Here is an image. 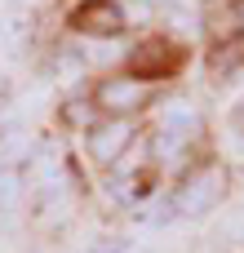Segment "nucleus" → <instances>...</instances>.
Returning <instances> with one entry per match:
<instances>
[{"mask_svg": "<svg viewBox=\"0 0 244 253\" xmlns=\"http://www.w3.org/2000/svg\"><path fill=\"white\" fill-rule=\"evenodd\" d=\"M222 187H227V173L209 165V169H200V173L178 191V209H182V213H209V209L222 200Z\"/></svg>", "mask_w": 244, "mask_h": 253, "instance_id": "f257e3e1", "label": "nucleus"}, {"mask_svg": "<svg viewBox=\"0 0 244 253\" xmlns=\"http://www.w3.org/2000/svg\"><path fill=\"white\" fill-rule=\"evenodd\" d=\"M173 62H178V53H173L164 40H147V44L133 53V67H138V71H142V67H151V71H169Z\"/></svg>", "mask_w": 244, "mask_h": 253, "instance_id": "423d86ee", "label": "nucleus"}, {"mask_svg": "<svg viewBox=\"0 0 244 253\" xmlns=\"http://www.w3.org/2000/svg\"><path fill=\"white\" fill-rule=\"evenodd\" d=\"M76 27L89 31V36H111V31L120 27V9L107 4V0H93V4H84V9L76 13Z\"/></svg>", "mask_w": 244, "mask_h": 253, "instance_id": "20e7f679", "label": "nucleus"}, {"mask_svg": "<svg viewBox=\"0 0 244 253\" xmlns=\"http://www.w3.org/2000/svg\"><path fill=\"white\" fill-rule=\"evenodd\" d=\"M98 102H102L107 111L124 116V111H133V107H142V102H147V84H142V80H102Z\"/></svg>", "mask_w": 244, "mask_h": 253, "instance_id": "f03ea898", "label": "nucleus"}, {"mask_svg": "<svg viewBox=\"0 0 244 253\" xmlns=\"http://www.w3.org/2000/svg\"><path fill=\"white\" fill-rule=\"evenodd\" d=\"M124 147H129V125H124V120H107V125H98V129L89 133L93 160H116Z\"/></svg>", "mask_w": 244, "mask_h": 253, "instance_id": "7ed1b4c3", "label": "nucleus"}, {"mask_svg": "<svg viewBox=\"0 0 244 253\" xmlns=\"http://www.w3.org/2000/svg\"><path fill=\"white\" fill-rule=\"evenodd\" d=\"M160 129L187 142V138L200 129V116H196V107H187V102H169V107H164V125H160Z\"/></svg>", "mask_w": 244, "mask_h": 253, "instance_id": "39448f33", "label": "nucleus"}]
</instances>
